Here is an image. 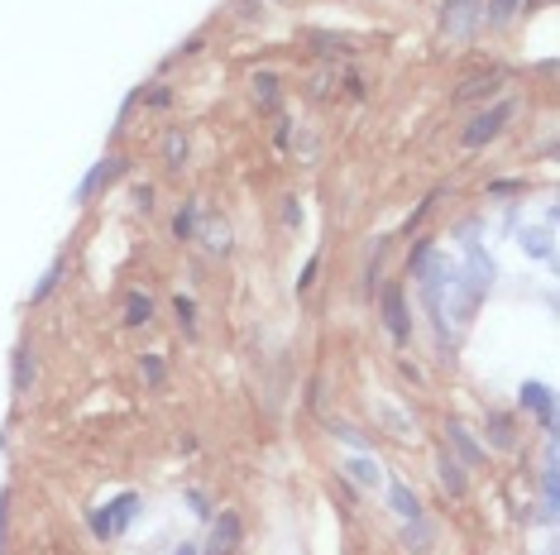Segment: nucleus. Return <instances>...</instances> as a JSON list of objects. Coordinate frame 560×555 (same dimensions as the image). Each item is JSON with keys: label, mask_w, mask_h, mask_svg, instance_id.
Here are the masks:
<instances>
[{"label": "nucleus", "mask_w": 560, "mask_h": 555, "mask_svg": "<svg viewBox=\"0 0 560 555\" xmlns=\"http://www.w3.org/2000/svg\"><path fill=\"white\" fill-rule=\"evenodd\" d=\"M484 0H446L440 5V33L446 39H455V43H465V39H474V29L484 24Z\"/></svg>", "instance_id": "obj_1"}, {"label": "nucleus", "mask_w": 560, "mask_h": 555, "mask_svg": "<svg viewBox=\"0 0 560 555\" xmlns=\"http://www.w3.org/2000/svg\"><path fill=\"white\" fill-rule=\"evenodd\" d=\"M513 110H517V106H513V100H498V106H494V110H484V115H474V120L465 125V134H460V144H465V148H484V144H488V139H494V134H498V129H503L507 120H513Z\"/></svg>", "instance_id": "obj_2"}, {"label": "nucleus", "mask_w": 560, "mask_h": 555, "mask_svg": "<svg viewBox=\"0 0 560 555\" xmlns=\"http://www.w3.org/2000/svg\"><path fill=\"white\" fill-rule=\"evenodd\" d=\"M383 326H388V335H393L398 345H407V335H412L407 311H402V288H398V282H393V288H383Z\"/></svg>", "instance_id": "obj_3"}, {"label": "nucleus", "mask_w": 560, "mask_h": 555, "mask_svg": "<svg viewBox=\"0 0 560 555\" xmlns=\"http://www.w3.org/2000/svg\"><path fill=\"white\" fill-rule=\"evenodd\" d=\"M235 546H240V517H235V512H220V522L211 527L207 555H235Z\"/></svg>", "instance_id": "obj_4"}, {"label": "nucleus", "mask_w": 560, "mask_h": 555, "mask_svg": "<svg viewBox=\"0 0 560 555\" xmlns=\"http://www.w3.org/2000/svg\"><path fill=\"white\" fill-rule=\"evenodd\" d=\"M134 508H140V498H134V493H121V498H115L111 502V512H101L96 517V536H111V531H121L125 522H130V517H134Z\"/></svg>", "instance_id": "obj_5"}, {"label": "nucleus", "mask_w": 560, "mask_h": 555, "mask_svg": "<svg viewBox=\"0 0 560 555\" xmlns=\"http://www.w3.org/2000/svg\"><path fill=\"white\" fill-rule=\"evenodd\" d=\"M436 474H440V483H446V493H450V498H465V489H469V479H465V460H455L450 450H440V455H436Z\"/></svg>", "instance_id": "obj_6"}, {"label": "nucleus", "mask_w": 560, "mask_h": 555, "mask_svg": "<svg viewBox=\"0 0 560 555\" xmlns=\"http://www.w3.org/2000/svg\"><path fill=\"white\" fill-rule=\"evenodd\" d=\"M125 167H130V158H101V163H96V173H92V177H87V182H82V187H77V201H87L92 192L111 187V182L121 177Z\"/></svg>", "instance_id": "obj_7"}, {"label": "nucleus", "mask_w": 560, "mask_h": 555, "mask_svg": "<svg viewBox=\"0 0 560 555\" xmlns=\"http://www.w3.org/2000/svg\"><path fill=\"white\" fill-rule=\"evenodd\" d=\"M29 388H34V349L20 345V349H14V364H10V393L24 397Z\"/></svg>", "instance_id": "obj_8"}, {"label": "nucleus", "mask_w": 560, "mask_h": 555, "mask_svg": "<svg viewBox=\"0 0 560 555\" xmlns=\"http://www.w3.org/2000/svg\"><path fill=\"white\" fill-rule=\"evenodd\" d=\"M503 87V72H474L460 81V91H455V100H484V96H494Z\"/></svg>", "instance_id": "obj_9"}, {"label": "nucleus", "mask_w": 560, "mask_h": 555, "mask_svg": "<svg viewBox=\"0 0 560 555\" xmlns=\"http://www.w3.org/2000/svg\"><path fill=\"white\" fill-rule=\"evenodd\" d=\"M446 435H450V445L465 455V464H479V460H484V445L469 435V426H465V422H455V416H450V422H446Z\"/></svg>", "instance_id": "obj_10"}, {"label": "nucleus", "mask_w": 560, "mask_h": 555, "mask_svg": "<svg viewBox=\"0 0 560 555\" xmlns=\"http://www.w3.org/2000/svg\"><path fill=\"white\" fill-rule=\"evenodd\" d=\"M522 407H532L536 416H541V426H555V412H551V393L541 388V383H522Z\"/></svg>", "instance_id": "obj_11"}, {"label": "nucleus", "mask_w": 560, "mask_h": 555, "mask_svg": "<svg viewBox=\"0 0 560 555\" xmlns=\"http://www.w3.org/2000/svg\"><path fill=\"white\" fill-rule=\"evenodd\" d=\"M154 321V297L149 292H130L125 297V326H149Z\"/></svg>", "instance_id": "obj_12"}, {"label": "nucleus", "mask_w": 560, "mask_h": 555, "mask_svg": "<svg viewBox=\"0 0 560 555\" xmlns=\"http://www.w3.org/2000/svg\"><path fill=\"white\" fill-rule=\"evenodd\" d=\"M484 20L494 24V29H503V24H513L517 14H522V5H527V0H484Z\"/></svg>", "instance_id": "obj_13"}, {"label": "nucleus", "mask_w": 560, "mask_h": 555, "mask_svg": "<svg viewBox=\"0 0 560 555\" xmlns=\"http://www.w3.org/2000/svg\"><path fill=\"white\" fill-rule=\"evenodd\" d=\"M182 163H187V134L182 129H168V139H163V167H168V173H182Z\"/></svg>", "instance_id": "obj_14"}, {"label": "nucleus", "mask_w": 560, "mask_h": 555, "mask_svg": "<svg viewBox=\"0 0 560 555\" xmlns=\"http://www.w3.org/2000/svg\"><path fill=\"white\" fill-rule=\"evenodd\" d=\"M388 502H393V512L407 517V522H417V517H421V502H417V493L407 489V483H393V489H388Z\"/></svg>", "instance_id": "obj_15"}, {"label": "nucleus", "mask_w": 560, "mask_h": 555, "mask_svg": "<svg viewBox=\"0 0 560 555\" xmlns=\"http://www.w3.org/2000/svg\"><path fill=\"white\" fill-rule=\"evenodd\" d=\"M201 240H207V249H216V254H230V225L216 221V215L201 225Z\"/></svg>", "instance_id": "obj_16"}, {"label": "nucleus", "mask_w": 560, "mask_h": 555, "mask_svg": "<svg viewBox=\"0 0 560 555\" xmlns=\"http://www.w3.org/2000/svg\"><path fill=\"white\" fill-rule=\"evenodd\" d=\"M345 474H350V479H360V483H369V489H379V483H383L379 460H350V464H345Z\"/></svg>", "instance_id": "obj_17"}, {"label": "nucleus", "mask_w": 560, "mask_h": 555, "mask_svg": "<svg viewBox=\"0 0 560 555\" xmlns=\"http://www.w3.org/2000/svg\"><path fill=\"white\" fill-rule=\"evenodd\" d=\"M254 100H259L264 110L278 106V77H274V72H259V77H254Z\"/></svg>", "instance_id": "obj_18"}, {"label": "nucleus", "mask_w": 560, "mask_h": 555, "mask_svg": "<svg viewBox=\"0 0 560 555\" xmlns=\"http://www.w3.org/2000/svg\"><path fill=\"white\" fill-rule=\"evenodd\" d=\"M197 201H187V206L173 215V234H178V240H192V230H197Z\"/></svg>", "instance_id": "obj_19"}, {"label": "nucleus", "mask_w": 560, "mask_h": 555, "mask_svg": "<svg viewBox=\"0 0 560 555\" xmlns=\"http://www.w3.org/2000/svg\"><path fill=\"white\" fill-rule=\"evenodd\" d=\"M173 316L187 335H197V301L192 297H173Z\"/></svg>", "instance_id": "obj_20"}, {"label": "nucleus", "mask_w": 560, "mask_h": 555, "mask_svg": "<svg viewBox=\"0 0 560 555\" xmlns=\"http://www.w3.org/2000/svg\"><path fill=\"white\" fill-rule=\"evenodd\" d=\"M488 435H494V445H513V422H507V412H488Z\"/></svg>", "instance_id": "obj_21"}, {"label": "nucleus", "mask_w": 560, "mask_h": 555, "mask_svg": "<svg viewBox=\"0 0 560 555\" xmlns=\"http://www.w3.org/2000/svg\"><path fill=\"white\" fill-rule=\"evenodd\" d=\"M58 278H63V259H53V263H48V273L39 278V288H34V292H29V301H43L48 292H53V288H58Z\"/></svg>", "instance_id": "obj_22"}, {"label": "nucleus", "mask_w": 560, "mask_h": 555, "mask_svg": "<svg viewBox=\"0 0 560 555\" xmlns=\"http://www.w3.org/2000/svg\"><path fill=\"white\" fill-rule=\"evenodd\" d=\"M522 249H527V254H536V259H551V254H555L541 230H522Z\"/></svg>", "instance_id": "obj_23"}, {"label": "nucleus", "mask_w": 560, "mask_h": 555, "mask_svg": "<svg viewBox=\"0 0 560 555\" xmlns=\"http://www.w3.org/2000/svg\"><path fill=\"white\" fill-rule=\"evenodd\" d=\"M331 435H341V441L354 445V450H369V435H364V431H354L350 422H331Z\"/></svg>", "instance_id": "obj_24"}, {"label": "nucleus", "mask_w": 560, "mask_h": 555, "mask_svg": "<svg viewBox=\"0 0 560 555\" xmlns=\"http://www.w3.org/2000/svg\"><path fill=\"white\" fill-rule=\"evenodd\" d=\"M402 541H407V550H427L431 546V527H421V517H417V522L402 531Z\"/></svg>", "instance_id": "obj_25"}, {"label": "nucleus", "mask_w": 560, "mask_h": 555, "mask_svg": "<svg viewBox=\"0 0 560 555\" xmlns=\"http://www.w3.org/2000/svg\"><path fill=\"white\" fill-rule=\"evenodd\" d=\"M134 206H140L144 215L154 211V187H149V182H140V187H134Z\"/></svg>", "instance_id": "obj_26"}, {"label": "nucleus", "mask_w": 560, "mask_h": 555, "mask_svg": "<svg viewBox=\"0 0 560 555\" xmlns=\"http://www.w3.org/2000/svg\"><path fill=\"white\" fill-rule=\"evenodd\" d=\"M144 378H149V383H154V388H159V383H163V359L144 355Z\"/></svg>", "instance_id": "obj_27"}, {"label": "nucleus", "mask_w": 560, "mask_h": 555, "mask_svg": "<svg viewBox=\"0 0 560 555\" xmlns=\"http://www.w3.org/2000/svg\"><path fill=\"white\" fill-rule=\"evenodd\" d=\"M283 221H287V225H302V206H297V196H287V206H283Z\"/></svg>", "instance_id": "obj_28"}, {"label": "nucleus", "mask_w": 560, "mask_h": 555, "mask_svg": "<svg viewBox=\"0 0 560 555\" xmlns=\"http://www.w3.org/2000/svg\"><path fill=\"white\" fill-rule=\"evenodd\" d=\"M5 508H10V489H0V546H5Z\"/></svg>", "instance_id": "obj_29"}, {"label": "nucleus", "mask_w": 560, "mask_h": 555, "mask_svg": "<svg viewBox=\"0 0 560 555\" xmlns=\"http://www.w3.org/2000/svg\"><path fill=\"white\" fill-rule=\"evenodd\" d=\"M316 263H321V259H312L307 268H302V278H297V288H302V292H307V288H312V278H316Z\"/></svg>", "instance_id": "obj_30"}, {"label": "nucleus", "mask_w": 560, "mask_h": 555, "mask_svg": "<svg viewBox=\"0 0 560 555\" xmlns=\"http://www.w3.org/2000/svg\"><path fill=\"white\" fill-rule=\"evenodd\" d=\"M149 106H168V87H154V91H149Z\"/></svg>", "instance_id": "obj_31"}, {"label": "nucleus", "mask_w": 560, "mask_h": 555, "mask_svg": "<svg viewBox=\"0 0 560 555\" xmlns=\"http://www.w3.org/2000/svg\"><path fill=\"white\" fill-rule=\"evenodd\" d=\"M178 555H197V550H192V546H178Z\"/></svg>", "instance_id": "obj_32"}]
</instances>
